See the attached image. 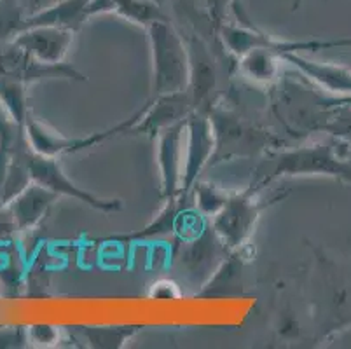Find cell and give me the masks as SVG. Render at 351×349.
<instances>
[{"label":"cell","instance_id":"1","mask_svg":"<svg viewBox=\"0 0 351 349\" xmlns=\"http://www.w3.org/2000/svg\"><path fill=\"white\" fill-rule=\"evenodd\" d=\"M283 177H328L351 184V150L330 134L290 149H273L263 156L248 189L263 192Z\"/></svg>","mask_w":351,"mask_h":349},{"label":"cell","instance_id":"2","mask_svg":"<svg viewBox=\"0 0 351 349\" xmlns=\"http://www.w3.org/2000/svg\"><path fill=\"white\" fill-rule=\"evenodd\" d=\"M206 112L215 134L212 166L236 159H254L278 149V139L269 130L239 115L234 108L215 104Z\"/></svg>","mask_w":351,"mask_h":349},{"label":"cell","instance_id":"3","mask_svg":"<svg viewBox=\"0 0 351 349\" xmlns=\"http://www.w3.org/2000/svg\"><path fill=\"white\" fill-rule=\"evenodd\" d=\"M145 30L152 58L151 98L187 89L189 53L184 35H180L168 18L154 21Z\"/></svg>","mask_w":351,"mask_h":349},{"label":"cell","instance_id":"4","mask_svg":"<svg viewBox=\"0 0 351 349\" xmlns=\"http://www.w3.org/2000/svg\"><path fill=\"white\" fill-rule=\"evenodd\" d=\"M330 96L309 84H299L292 79H280L273 108L287 130L293 133H324L332 114Z\"/></svg>","mask_w":351,"mask_h":349},{"label":"cell","instance_id":"5","mask_svg":"<svg viewBox=\"0 0 351 349\" xmlns=\"http://www.w3.org/2000/svg\"><path fill=\"white\" fill-rule=\"evenodd\" d=\"M219 40L226 51L236 60L248 53L255 47H264V49L273 51L280 58L285 54H306L317 53L322 49H351V37L339 38H308V40H283V38H274L271 35L264 34L258 28L250 25H234L222 23L217 28Z\"/></svg>","mask_w":351,"mask_h":349},{"label":"cell","instance_id":"6","mask_svg":"<svg viewBox=\"0 0 351 349\" xmlns=\"http://www.w3.org/2000/svg\"><path fill=\"white\" fill-rule=\"evenodd\" d=\"M178 238L180 243L175 250V264L186 281L199 290L213 276L231 250L220 239L208 219Z\"/></svg>","mask_w":351,"mask_h":349},{"label":"cell","instance_id":"7","mask_svg":"<svg viewBox=\"0 0 351 349\" xmlns=\"http://www.w3.org/2000/svg\"><path fill=\"white\" fill-rule=\"evenodd\" d=\"M283 197L285 194H276L269 200H264L261 197V192L245 189L231 194L224 208L210 219V224L229 250L247 248L263 211Z\"/></svg>","mask_w":351,"mask_h":349},{"label":"cell","instance_id":"8","mask_svg":"<svg viewBox=\"0 0 351 349\" xmlns=\"http://www.w3.org/2000/svg\"><path fill=\"white\" fill-rule=\"evenodd\" d=\"M143 108H145V105L133 115H130L126 121L108 128V130L97 131V133H91L88 136H75V139L63 136V134L54 131L47 124L40 123L30 112L27 121H25V134H27L28 145L32 147L34 152L43 154V156H47V158L58 159L62 156H66V154H77L82 152V150L93 149V147L100 145V143L107 142V140L114 139V136L130 133L136 121L140 119V115L143 114Z\"/></svg>","mask_w":351,"mask_h":349},{"label":"cell","instance_id":"9","mask_svg":"<svg viewBox=\"0 0 351 349\" xmlns=\"http://www.w3.org/2000/svg\"><path fill=\"white\" fill-rule=\"evenodd\" d=\"M28 168H30L32 180L49 189L58 196L73 197V200L84 203L86 206L104 211V213H112V211H119L123 208L121 200H104V197L95 196L86 189H81L79 185L73 184L62 169L58 159L34 152L32 147L28 150Z\"/></svg>","mask_w":351,"mask_h":349},{"label":"cell","instance_id":"10","mask_svg":"<svg viewBox=\"0 0 351 349\" xmlns=\"http://www.w3.org/2000/svg\"><path fill=\"white\" fill-rule=\"evenodd\" d=\"M0 77H9V79L20 81L27 86L40 81H49V79H66V81L77 82L88 81L70 63L63 62L58 65L44 63L21 49L20 46H16L14 43L0 46Z\"/></svg>","mask_w":351,"mask_h":349},{"label":"cell","instance_id":"11","mask_svg":"<svg viewBox=\"0 0 351 349\" xmlns=\"http://www.w3.org/2000/svg\"><path fill=\"white\" fill-rule=\"evenodd\" d=\"M215 150V134L206 110H194L186 119V156L182 192H191L199 175L210 166Z\"/></svg>","mask_w":351,"mask_h":349},{"label":"cell","instance_id":"12","mask_svg":"<svg viewBox=\"0 0 351 349\" xmlns=\"http://www.w3.org/2000/svg\"><path fill=\"white\" fill-rule=\"evenodd\" d=\"M189 53V91L196 110H210L217 104L213 91L219 84V65L208 43L199 35L193 34L186 40Z\"/></svg>","mask_w":351,"mask_h":349},{"label":"cell","instance_id":"13","mask_svg":"<svg viewBox=\"0 0 351 349\" xmlns=\"http://www.w3.org/2000/svg\"><path fill=\"white\" fill-rule=\"evenodd\" d=\"M193 98L187 89L177 93L159 95L145 104L143 114L132 128V134H145L156 139L162 130L171 128L175 124L186 123V119L194 112Z\"/></svg>","mask_w":351,"mask_h":349},{"label":"cell","instance_id":"14","mask_svg":"<svg viewBox=\"0 0 351 349\" xmlns=\"http://www.w3.org/2000/svg\"><path fill=\"white\" fill-rule=\"evenodd\" d=\"M156 161L161 177L162 200L182 192L184 182V156H186V123L166 128L156 136Z\"/></svg>","mask_w":351,"mask_h":349},{"label":"cell","instance_id":"15","mask_svg":"<svg viewBox=\"0 0 351 349\" xmlns=\"http://www.w3.org/2000/svg\"><path fill=\"white\" fill-rule=\"evenodd\" d=\"M75 32L58 27H28L12 40L16 46L27 51L44 63L58 65L65 62L73 44Z\"/></svg>","mask_w":351,"mask_h":349},{"label":"cell","instance_id":"16","mask_svg":"<svg viewBox=\"0 0 351 349\" xmlns=\"http://www.w3.org/2000/svg\"><path fill=\"white\" fill-rule=\"evenodd\" d=\"M285 63L298 70L309 84L332 96H351V70L337 63H320L308 60L304 54H285Z\"/></svg>","mask_w":351,"mask_h":349},{"label":"cell","instance_id":"17","mask_svg":"<svg viewBox=\"0 0 351 349\" xmlns=\"http://www.w3.org/2000/svg\"><path fill=\"white\" fill-rule=\"evenodd\" d=\"M58 194H54L49 189L43 187L37 182H32L25 191H21L12 201L5 206L11 211L16 229L21 232L35 229L47 215L51 204L58 200Z\"/></svg>","mask_w":351,"mask_h":349},{"label":"cell","instance_id":"18","mask_svg":"<svg viewBox=\"0 0 351 349\" xmlns=\"http://www.w3.org/2000/svg\"><path fill=\"white\" fill-rule=\"evenodd\" d=\"M248 258H250L248 246L241 250H231L222 264L217 267L213 276L197 290L196 296L201 299H210V297L219 299L239 292V287L243 285V271Z\"/></svg>","mask_w":351,"mask_h":349},{"label":"cell","instance_id":"19","mask_svg":"<svg viewBox=\"0 0 351 349\" xmlns=\"http://www.w3.org/2000/svg\"><path fill=\"white\" fill-rule=\"evenodd\" d=\"M88 12L89 18L114 12L130 23H135L143 28L159 19L168 18L156 0H89Z\"/></svg>","mask_w":351,"mask_h":349},{"label":"cell","instance_id":"20","mask_svg":"<svg viewBox=\"0 0 351 349\" xmlns=\"http://www.w3.org/2000/svg\"><path fill=\"white\" fill-rule=\"evenodd\" d=\"M89 0H58L56 4L30 14L25 21L28 27H58L77 34L89 19Z\"/></svg>","mask_w":351,"mask_h":349},{"label":"cell","instance_id":"21","mask_svg":"<svg viewBox=\"0 0 351 349\" xmlns=\"http://www.w3.org/2000/svg\"><path fill=\"white\" fill-rule=\"evenodd\" d=\"M282 63L285 62L273 51L255 47L238 58V72L258 88H273L282 77Z\"/></svg>","mask_w":351,"mask_h":349},{"label":"cell","instance_id":"22","mask_svg":"<svg viewBox=\"0 0 351 349\" xmlns=\"http://www.w3.org/2000/svg\"><path fill=\"white\" fill-rule=\"evenodd\" d=\"M140 326L119 325V326H77V334L88 342L89 348L97 349H119L126 344Z\"/></svg>","mask_w":351,"mask_h":349},{"label":"cell","instance_id":"23","mask_svg":"<svg viewBox=\"0 0 351 349\" xmlns=\"http://www.w3.org/2000/svg\"><path fill=\"white\" fill-rule=\"evenodd\" d=\"M0 101L12 117V121L25 128V121L32 112L28 107L27 84L9 79V77H0Z\"/></svg>","mask_w":351,"mask_h":349},{"label":"cell","instance_id":"24","mask_svg":"<svg viewBox=\"0 0 351 349\" xmlns=\"http://www.w3.org/2000/svg\"><path fill=\"white\" fill-rule=\"evenodd\" d=\"M229 196L231 194L226 189L219 187L215 184H210V182L197 180L193 185V189H191V197H193L194 208H196L201 217H205L208 220L213 219L224 208Z\"/></svg>","mask_w":351,"mask_h":349},{"label":"cell","instance_id":"25","mask_svg":"<svg viewBox=\"0 0 351 349\" xmlns=\"http://www.w3.org/2000/svg\"><path fill=\"white\" fill-rule=\"evenodd\" d=\"M27 9L20 0H0V46L12 43L25 30Z\"/></svg>","mask_w":351,"mask_h":349},{"label":"cell","instance_id":"26","mask_svg":"<svg viewBox=\"0 0 351 349\" xmlns=\"http://www.w3.org/2000/svg\"><path fill=\"white\" fill-rule=\"evenodd\" d=\"M332 114L328 123L325 124V134H330L339 142H343L351 150V107L346 105H334L330 101Z\"/></svg>","mask_w":351,"mask_h":349},{"label":"cell","instance_id":"27","mask_svg":"<svg viewBox=\"0 0 351 349\" xmlns=\"http://www.w3.org/2000/svg\"><path fill=\"white\" fill-rule=\"evenodd\" d=\"M25 136V128L16 124L0 101V145H16Z\"/></svg>","mask_w":351,"mask_h":349},{"label":"cell","instance_id":"28","mask_svg":"<svg viewBox=\"0 0 351 349\" xmlns=\"http://www.w3.org/2000/svg\"><path fill=\"white\" fill-rule=\"evenodd\" d=\"M201 2H203L206 16H208L210 23L215 28V32L220 25L226 23L228 11L236 4V0H201Z\"/></svg>","mask_w":351,"mask_h":349},{"label":"cell","instance_id":"29","mask_svg":"<svg viewBox=\"0 0 351 349\" xmlns=\"http://www.w3.org/2000/svg\"><path fill=\"white\" fill-rule=\"evenodd\" d=\"M27 334L28 341L37 346H54L60 341V328L53 325H32Z\"/></svg>","mask_w":351,"mask_h":349},{"label":"cell","instance_id":"30","mask_svg":"<svg viewBox=\"0 0 351 349\" xmlns=\"http://www.w3.org/2000/svg\"><path fill=\"white\" fill-rule=\"evenodd\" d=\"M28 341L27 328L23 326H9L0 328V348H21Z\"/></svg>","mask_w":351,"mask_h":349},{"label":"cell","instance_id":"31","mask_svg":"<svg viewBox=\"0 0 351 349\" xmlns=\"http://www.w3.org/2000/svg\"><path fill=\"white\" fill-rule=\"evenodd\" d=\"M182 296L180 288H178V285H175L173 281H159V283H156L154 287H152V292H151V297H154V299H159V300H173V299H178V297Z\"/></svg>","mask_w":351,"mask_h":349},{"label":"cell","instance_id":"32","mask_svg":"<svg viewBox=\"0 0 351 349\" xmlns=\"http://www.w3.org/2000/svg\"><path fill=\"white\" fill-rule=\"evenodd\" d=\"M21 4H23V8L27 9L28 16L30 14H35V12L43 11V9L49 8V5L56 4L58 0H20Z\"/></svg>","mask_w":351,"mask_h":349},{"label":"cell","instance_id":"33","mask_svg":"<svg viewBox=\"0 0 351 349\" xmlns=\"http://www.w3.org/2000/svg\"><path fill=\"white\" fill-rule=\"evenodd\" d=\"M330 101L334 105H346V107H351V96H330Z\"/></svg>","mask_w":351,"mask_h":349},{"label":"cell","instance_id":"34","mask_svg":"<svg viewBox=\"0 0 351 349\" xmlns=\"http://www.w3.org/2000/svg\"><path fill=\"white\" fill-rule=\"evenodd\" d=\"M299 4H301V0H295V2H293V9H298Z\"/></svg>","mask_w":351,"mask_h":349}]
</instances>
